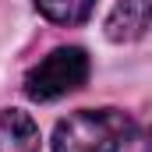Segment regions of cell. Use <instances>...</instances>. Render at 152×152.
<instances>
[{"instance_id":"277c9868","label":"cell","mask_w":152,"mask_h":152,"mask_svg":"<svg viewBox=\"0 0 152 152\" xmlns=\"http://www.w3.org/2000/svg\"><path fill=\"white\" fill-rule=\"evenodd\" d=\"M39 124L25 110H0V152H39Z\"/></svg>"},{"instance_id":"6da1fadb","label":"cell","mask_w":152,"mask_h":152,"mask_svg":"<svg viewBox=\"0 0 152 152\" xmlns=\"http://www.w3.org/2000/svg\"><path fill=\"white\" fill-rule=\"evenodd\" d=\"M131 131H134V117L117 106L75 110L57 120L50 145L53 152H124Z\"/></svg>"},{"instance_id":"3957f363","label":"cell","mask_w":152,"mask_h":152,"mask_svg":"<svg viewBox=\"0 0 152 152\" xmlns=\"http://www.w3.org/2000/svg\"><path fill=\"white\" fill-rule=\"evenodd\" d=\"M152 28V0H117L106 18L110 42H134Z\"/></svg>"},{"instance_id":"5b68a950","label":"cell","mask_w":152,"mask_h":152,"mask_svg":"<svg viewBox=\"0 0 152 152\" xmlns=\"http://www.w3.org/2000/svg\"><path fill=\"white\" fill-rule=\"evenodd\" d=\"M36 11L53 25H81L96 11V0H36Z\"/></svg>"},{"instance_id":"7a4b0ae2","label":"cell","mask_w":152,"mask_h":152,"mask_svg":"<svg viewBox=\"0 0 152 152\" xmlns=\"http://www.w3.org/2000/svg\"><path fill=\"white\" fill-rule=\"evenodd\" d=\"M88 75H92V60L81 46H57L25 75L21 88L32 103H53L60 96L78 92L88 81Z\"/></svg>"},{"instance_id":"8992f818","label":"cell","mask_w":152,"mask_h":152,"mask_svg":"<svg viewBox=\"0 0 152 152\" xmlns=\"http://www.w3.org/2000/svg\"><path fill=\"white\" fill-rule=\"evenodd\" d=\"M152 113V110H149ZM127 152H152V117L149 120H134V131H131V142H127Z\"/></svg>"}]
</instances>
